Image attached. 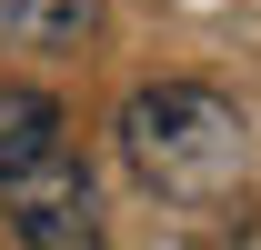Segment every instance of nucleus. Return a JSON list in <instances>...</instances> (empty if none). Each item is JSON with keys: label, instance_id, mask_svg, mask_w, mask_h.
Listing matches in <instances>:
<instances>
[{"label": "nucleus", "instance_id": "nucleus-1", "mask_svg": "<svg viewBox=\"0 0 261 250\" xmlns=\"http://www.w3.org/2000/svg\"><path fill=\"white\" fill-rule=\"evenodd\" d=\"M121 160L141 190H161L181 210H221L251 170V120L211 80H151L121 100Z\"/></svg>", "mask_w": 261, "mask_h": 250}, {"label": "nucleus", "instance_id": "nucleus-2", "mask_svg": "<svg viewBox=\"0 0 261 250\" xmlns=\"http://www.w3.org/2000/svg\"><path fill=\"white\" fill-rule=\"evenodd\" d=\"M0 220L20 230V250H100V200H91V170L70 150L0 180Z\"/></svg>", "mask_w": 261, "mask_h": 250}, {"label": "nucleus", "instance_id": "nucleus-3", "mask_svg": "<svg viewBox=\"0 0 261 250\" xmlns=\"http://www.w3.org/2000/svg\"><path fill=\"white\" fill-rule=\"evenodd\" d=\"M61 150H70V110L31 80H0V180H20V170H40Z\"/></svg>", "mask_w": 261, "mask_h": 250}, {"label": "nucleus", "instance_id": "nucleus-4", "mask_svg": "<svg viewBox=\"0 0 261 250\" xmlns=\"http://www.w3.org/2000/svg\"><path fill=\"white\" fill-rule=\"evenodd\" d=\"M0 40L10 50H91L100 0H0Z\"/></svg>", "mask_w": 261, "mask_h": 250}]
</instances>
